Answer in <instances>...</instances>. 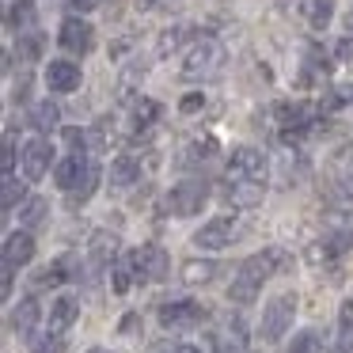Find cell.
<instances>
[{
    "mask_svg": "<svg viewBox=\"0 0 353 353\" xmlns=\"http://www.w3.org/2000/svg\"><path fill=\"white\" fill-rule=\"evenodd\" d=\"M88 353H110V350H103V345H99V350H88Z\"/></svg>",
    "mask_w": 353,
    "mask_h": 353,
    "instance_id": "cell-41",
    "label": "cell"
},
{
    "mask_svg": "<svg viewBox=\"0 0 353 353\" xmlns=\"http://www.w3.org/2000/svg\"><path fill=\"white\" fill-rule=\"evenodd\" d=\"M130 259H133L137 281H163V277L171 274V259H168V251H163L160 243H141Z\"/></svg>",
    "mask_w": 353,
    "mask_h": 353,
    "instance_id": "cell-7",
    "label": "cell"
},
{
    "mask_svg": "<svg viewBox=\"0 0 353 353\" xmlns=\"http://www.w3.org/2000/svg\"><path fill=\"white\" fill-rule=\"evenodd\" d=\"M84 72L77 61H50L46 65V88L50 92H77Z\"/></svg>",
    "mask_w": 353,
    "mask_h": 353,
    "instance_id": "cell-15",
    "label": "cell"
},
{
    "mask_svg": "<svg viewBox=\"0 0 353 353\" xmlns=\"http://www.w3.org/2000/svg\"><path fill=\"white\" fill-rule=\"evenodd\" d=\"M216 277V262H209V259H190V262H183V281L186 285H209Z\"/></svg>",
    "mask_w": 353,
    "mask_h": 353,
    "instance_id": "cell-22",
    "label": "cell"
},
{
    "mask_svg": "<svg viewBox=\"0 0 353 353\" xmlns=\"http://www.w3.org/2000/svg\"><path fill=\"white\" fill-rule=\"evenodd\" d=\"M327 183L342 201V209H353V145H342L327 160Z\"/></svg>",
    "mask_w": 353,
    "mask_h": 353,
    "instance_id": "cell-5",
    "label": "cell"
},
{
    "mask_svg": "<svg viewBox=\"0 0 353 353\" xmlns=\"http://www.w3.org/2000/svg\"><path fill=\"white\" fill-rule=\"evenodd\" d=\"M289 353H323L319 334H315V330H304V334H296V338H292V350H289Z\"/></svg>",
    "mask_w": 353,
    "mask_h": 353,
    "instance_id": "cell-31",
    "label": "cell"
},
{
    "mask_svg": "<svg viewBox=\"0 0 353 353\" xmlns=\"http://www.w3.org/2000/svg\"><path fill=\"white\" fill-rule=\"evenodd\" d=\"M141 80H145V65H137V61H133L130 69L122 72V80H118V92H122V95H130V92H133V84H141Z\"/></svg>",
    "mask_w": 353,
    "mask_h": 353,
    "instance_id": "cell-32",
    "label": "cell"
},
{
    "mask_svg": "<svg viewBox=\"0 0 353 353\" xmlns=\"http://www.w3.org/2000/svg\"><path fill=\"white\" fill-rule=\"evenodd\" d=\"M205 315H209V307L198 304V300H163V304H160V323L168 330L194 327V323H201Z\"/></svg>",
    "mask_w": 353,
    "mask_h": 353,
    "instance_id": "cell-11",
    "label": "cell"
},
{
    "mask_svg": "<svg viewBox=\"0 0 353 353\" xmlns=\"http://www.w3.org/2000/svg\"><path fill=\"white\" fill-rule=\"evenodd\" d=\"M213 342H216V353H247L251 350V342H247V323L239 319V315H232V319L216 330Z\"/></svg>",
    "mask_w": 353,
    "mask_h": 353,
    "instance_id": "cell-16",
    "label": "cell"
},
{
    "mask_svg": "<svg viewBox=\"0 0 353 353\" xmlns=\"http://www.w3.org/2000/svg\"><path fill=\"white\" fill-rule=\"evenodd\" d=\"M338 353H353V300L338 307Z\"/></svg>",
    "mask_w": 353,
    "mask_h": 353,
    "instance_id": "cell-23",
    "label": "cell"
},
{
    "mask_svg": "<svg viewBox=\"0 0 353 353\" xmlns=\"http://www.w3.org/2000/svg\"><path fill=\"white\" fill-rule=\"evenodd\" d=\"M334 54H338V61H353V34H345V39H338Z\"/></svg>",
    "mask_w": 353,
    "mask_h": 353,
    "instance_id": "cell-36",
    "label": "cell"
},
{
    "mask_svg": "<svg viewBox=\"0 0 353 353\" xmlns=\"http://www.w3.org/2000/svg\"><path fill=\"white\" fill-rule=\"evenodd\" d=\"M307 23L315 27V31H323V27L330 23V16H334V4L330 0H307Z\"/></svg>",
    "mask_w": 353,
    "mask_h": 353,
    "instance_id": "cell-28",
    "label": "cell"
},
{
    "mask_svg": "<svg viewBox=\"0 0 353 353\" xmlns=\"http://www.w3.org/2000/svg\"><path fill=\"white\" fill-rule=\"evenodd\" d=\"M133 183H141V160L130 152H122L110 163V190H130Z\"/></svg>",
    "mask_w": 353,
    "mask_h": 353,
    "instance_id": "cell-19",
    "label": "cell"
},
{
    "mask_svg": "<svg viewBox=\"0 0 353 353\" xmlns=\"http://www.w3.org/2000/svg\"><path fill=\"white\" fill-rule=\"evenodd\" d=\"M137 323H141V319H137V315H125V319H122V334H130V330H133V327H137Z\"/></svg>",
    "mask_w": 353,
    "mask_h": 353,
    "instance_id": "cell-38",
    "label": "cell"
},
{
    "mask_svg": "<svg viewBox=\"0 0 353 353\" xmlns=\"http://www.w3.org/2000/svg\"><path fill=\"white\" fill-rule=\"evenodd\" d=\"M118 262V236L114 232H95L92 243H88V266H92V277H99L103 270H114Z\"/></svg>",
    "mask_w": 353,
    "mask_h": 353,
    "instance_id": "cell-12",
    "label": "cell"
},
{
    "mask_svg": "<svg viewBox=\"0 0 353 353\" xmlns=\"http://www.w3.org/2000/svg\"><path fill=\"white\" fill-rule=\"evenodd\" d=\"M156 118H160V103H156V99H137V103H133V133L152 130Z\"/></svg>",
    "mask_w": 353,
    "mask_h": 353,
    "instance_id": "cell-24",
    "label": "cell"
},
{
    "mask_svg": "<svg viewBox=\"0 0 353 353\" xmlns=\"http://www.w3.org/2000/svg\"><path fill=\"white\" fill-rule=\"evenodd\" d=\"M224 46L213 39V34H201V39H194L190 42V50H186V57H183V77L186 80H213V77H221L224 72Z\"/></svg>",
    "mask_w": 353,
    "mask_h": 353,
    "instance_id": "cell-2",
    "label": "cell"
},
{
    "mask_svg": "<svg viewBox=\"0 0 353 353\" xmlns=\"http://www.w3.org/2000/svg\"><path fill=\"white\" fill-rule=\"evenodd\" d=\"M46 213H50V205H46L42 198H27L23 205H19V221H23V232L42 228V224H46Z\"/></svg>",
    "mask_w": 353,
    "mask_h": 353,
    "instance_id": "cell-25",
    "label": "cell"
},
{
    "mask_svg": "<svg viewBox=\"0 0 353 353\" xmlns=\"http://www.w3.org/2000/svg\"><path fill=\"white\" fill-rule=\"evenodd\" d=\"M0 168H4V175H16V137H4V156H0Z\"/></svg>",
    "mask_w": 353,
    "mask_h": 353,
    "instance_id": "cell-33",
    "label": "cell"
},
{
    "mask_svg": "<svg viewBox=\"0 0 353 353\" xmlns=\"http://www.w3.org/2000/svg\"><path fill=\"white\" fill-rule=\"evenodd\" d=\"M77 319H80V296H72V292H61V296H57L54 304H50L46 334H54V338H65V330H69Z\"/></svg>",
    "mask_w": 353,
    "mask_h": 353,
    "instance_id": "cell-13",
    "label": "cell"
},
{
    "mask_svg": "<svg viewBox=\"0 0 353 353\" xmlns=\"http://www.w3.org/2000/svg\"><path fill=\"white\" fill-rule=\"evenodd\" d=\"M209 201V183H201V179H186V183H175L168 190V213L175 216H194L201 213Z\"/></svg>",
    "mask_w": 353,
    "mask_h": 353,
    "instance_id": "cell-6",
    "label": "cell"
},
{
    "mask_svg": "<svg viewBox=\"0 0 353 353\" xmlns=\"http://www.w3.org/2000/svg\"><path fill=\"white\" fill-rule=\"evenodd\" d=\"M186 34H190V27H171V31H163L160 46H156V50H160V57H168L171 50H179V46H183V39H186Z\"/></svg>",
    "mask_w": 353,
    "mask_h": 353,
    "instance_id": "cell-30",
    "label": "cell"
},
{
    "mask_svg": "<svg viewBox=\"0 0 353 353\" xmlns=\"http://www.w3.org/2000/svg\"><path fill=\"white\" fill-rule=\"evenodd\" d=\"M92 175H95V163H88L84 152H69V156H65V160L54 168V183L61 186L65 194L84 190V186L92 183Z\"/></svg>",
    "mask_w": 353,
    "mask_h": 353,
    "instance_id": "cell-8",
    "label": "cell"
},
{
    "mask_svg": "<svg viewBox=\"0 0 353 353\" xmlns=\"http://www.w3.org/2000/svg\"><path fill=\"white\" fill-rule=\"evenodd\" d=\"M0 205H4V213L23 205V183H19L16 175H4V198H0Z\"/></svg>",
    "mask_w": 353,
    "mask_h": 353,
    "instance_id": "cell-29",
    "label": "cell"
},
{
    "mask_svg": "<svg viewBox=\"0 0 353 353\" xmlns=\"http://www.w3.org/2000/svg\"><path fill=\"white\" fill-rule=\"evenodd\" d=\"M175 353H201V350H198V345H190V342H186V345H179Z\"/></svg>",
    "mask_w": 353,
    "mask_h": 353,
    "instance_id": "cell-39",
    "label": "cell"
},
{
    "mask_svg": "<svg viewBox=\"0 0 353 353\" xmlns=\"http://www.w3.org/2000/svg\"><path fill=\"white\" fill-rule=\"evenodd\" d=\"M198 107H205V95H201V92H194V95H186V99H183V114H194Z\"/></svg>",
    "mask_w": 353,
    "mask_h": 353,
    "instance_id": "cell-37",
    "label": "cell"
},
{
    "mask_svg": "<svg viewBox=\"0 0 353 353\" xmlns=\"http://www.w3.org/2000/svg\"><path fill=\"white\" fill-rule=\"evenodd\" d=\"M236 236H239V221L224 213V216H213V221L201 224L198 236H194V247L198 251H224Z\"/></svg>",
    "mask_w": 353,
    "mask_h": 353,
    "instance_id": "cell-9",
    "label": "cell"
},
{
    "mask_svg": "<svg viewBox=\"0 0 353 353\" xmlns=\"http://www.w3.org/2000/svg\"><path fill=\"white\" fill-rule=\"evenodd\" d=\"M50 160H54V145L50 137H31L19 152V171H23L27 183H39L42 175L50 171Z\"/></svg>",
    "mask_w": 353,
    "mask_h": 353,
    "instance_id": "cell-10",
    "label": "cell"
},
{
    "mask_svg": "<svg viewBox=\"0 0 353 353\" xmlns=\"http://www.w3.org/2000/svg\"><path fill=\"white\" fill-rule=\"evenodd\" d=\"M224 179H228V183H262V186H266V179H270V160H266V152H259V148H251V145L232 148Z\"/></svg>",
    "mask_w": 353,
    "mask_h": 353,
    "instance_id": "cell-3",
    "label": "cell"
},
{
    "mask_svg": "<svg viewBox=\"0 0 353 353\" xmlns=\"http://www.w3.org/2000/svg\"><path fill=\"white\" fill-rule=\"evenodd\" d=\"M31 350H34V353H61V338L42 334V338H34V342H31Z\"/></svg>",
    "mask_w": 353,
    "mask_h": 353,
    "instance_id": "cell-34",
    "label": "cell"
},
{
    "mask_svg": "<svg viewBox=\"0 0 353 353\" xmlns=\"http://www.w3.org/2000/svg\"><path fill=\"white\" fill-rule=\"evenodd\" d=\"M281 262H285L281 247H266V251L243 259V262H239V270H236V277H232V285H228V300H232V304H251V300L262 292V285L277 274Z\"/></svg>",
    "mask_w": 353,
    "mask_h": 353,
    "instance_id": "cell-1",
    "label": "cell"
},
{
    "mask_svg": "<svg viewBox=\"0 0 353 353\" xmlns=\"http://www.w3.org/2000/svg\"><path fill=\"white\" fill-rule=\"evenodd\" d=\"M39 300L34 296H23L16 304V312H12V330H16L19 338H27V342H34V327H39Z\"/></svg>",
    "mask_w": 353,
    "mask_h": 353,
    "instance_id": "cell-18",
    "label": "cell"
},
{
    "mask_svg": "<svg viewBox=\"0 0 353 353\" xmlns=\"http://www.w3.org/2000/svg\"><path fill=\"white\" fill-rule=\"evenodd\" d=\"M289 4H292V0H281V8H289Z\"/></svg>",
    "mask_w": 353,
    "mask_h": 353,
    "instance_id": "cell-42",
    "label": "cell"
},
{
    "mask_svg": "<svg viewBox=\"0 0 353 353\" xmlns=\"http://www.w3.org/2000/svg\"><path fill=\"white\" fill-rule=\"evenodd\" d=\"M141 4H152V0H141Z\"/></svg>",
    "mask_w": 353,
    "mask_h": 353,
    "instance_id": "cell-43",
    "label": "cell"
},
{
    "mask_svg": "<svg viewBox=\"0 0 353 353\" xmlns=\"http://www.w3.org/2000/svg\"><path fill=\"white\" fill-rule=\"evenodd\" d=\"M31 259H34V236L31 232H12V236L4 239V266L19 270Z\"/></svg>",
    "mask_w": 353,
    "mask_h": 353,
    "instance_id": "cell-17",
    "label": "cell"
},
{
    "mask_svg": "<svg viewBox=\"0 0 353 353\" xmlns=\"http://www.w3.org/2000/svg\"><path fill=\"white\" fill-rule=\"evenodd\" d=\"M65 270H69V262H65V259L50 262L46 270H39V274H34V285H39V289H54V285H61L65 277H69Z\"/></svg>",
    "mask_w": 353,
    "mask_h": 353,
    "instance_id": "cell-27",
    "label": "cell"
},
{
    "mask_svg": "<svg viewBox=\"0 0 353 353\" xmlns=\"http://www.w3.org/2000/svg\"><path fill=\"white\" fill-rule=\"evenodd\" d=\"M292 315H296V292H277L262 307V342H281L292 327Z\"/></svg>",
    "mask_w": 353,
    "mask_h": 353,
    "instance_id": "cell-4",
    "label": "cell"
},
{
    "mask_svg": "<svg viewBox=\"0 0 353 353\" xmlns=\"http://www.w3.org/2000/svg\"><path fill=\"white\" fill-rule=\"evenodd\" d=\"M224 198H228L236 209H254V205H262V198H266V186L262 183H224Z\"/></svg>",
    "mask_w": 353,
    "mask_h": 353,
    "instance_id": "cell-20",
    "label": "cell"
},
{
    "mask_svg": "<svg viewBox=\"0 0 353 353\" xmlns=\"http://www.w3.org/2000/svg\"><path fill=\"white\" fill-rule=\"evenodd\" d=\"M57 42H61L69 54H88L92 50V23H84L80 16H69L57 31Z\"/></svg>",
    "mask_w": 353,
    "mask_h": 353,
    "instance_id": "cell-14",
    "label": "cell"
},
{
    "mask_svg": "<svg viewBox=\"0 0 353 353\" xmlns=\"http://www.w3.org/2000/svg\"><path fill=\"white\" fill-rule=\"evenodd\" d=\"M133 281H137V274H133V259H118L114 270H110V289H114L118 296H125Z\"/></svg>",
    "mask_w": 353,
    "mask_h": 353,
    "instance_id": "cell-26",
    "label": "cell"
},
{
    "mask_svg": "<svg viewBox=\"0 0 353 353\" xmlns=\"http://www.w3.org/2000/svg\"><path fill=\"white\" fill-rule=\"evenodd\" d=\"M57 122H61V110H57L50 99H42V103H34V107H31V125L39 133H54Z\"/></svg>",
    "mask_w": 353,
    "mask_h": 353,
    "instance_id": "cell-21",
    "label": "cell"
},
{
    "mask_svg": "<svg viewBox=\"0 0 353 353\" xmlns=\"http://www.w3.org/2000/svg\"><path fill=\"white\" fill-rule=\"evenodd\" d=\"M65 8H69L72 16H84V12L99 8V0H65Z\"/></svg>",
    "mask_w": 353,
    "mask_h": 353,
    "instance_id": "cell-35",
    "label": "cell"
},
{
    "mask_svg": "<svg viewBox=\"0 0 353 353\" xmlns=\"http://www.w3.org/2000/svg\"><path fill=\"white\" fill-rule=\"evenodd\" d=\"M345 23H350V31H353V8H350V16H345Z\"/></svg>",
    "mask_w": 353,
    "mask_h": 353,
    "instance_id": "cell-40",
    "label": "cell"
}]
</instances>
